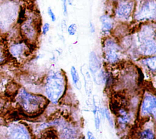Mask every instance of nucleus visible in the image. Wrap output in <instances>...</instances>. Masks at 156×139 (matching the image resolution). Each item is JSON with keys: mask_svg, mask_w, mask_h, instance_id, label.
<instances>
[{"mask_svg": "<svg viewBox=\"0 0 156 139\" xmlns=\"http://www.w3.org/2000/svg\"><path fill=\"white\" fill-rule=\"evenodd\" d=\"M15 99L21 110L28 114L39 112L44 108L46 102L44 97L32 94L24 88L18 90Z\"/></svg>", "mask_w": 156, "mask_h": 139, "instance_id": "1", "label": "nucleus"}, {"mask_svg": "<svg viewBox=\"0 0 156 139\" xmlns=\"http://www.w3.org/2000/svg\"><path fill=\"white\" fill-rule=\"evenodd\" d=\"M65 88V77L62 72L52 71L47 76L44 84V91L50 101L57 103L63 95Z\"/></svg>", "mask_w": 156, "mask_h": 139, "instance_id": "2", "label": "nucleus"}, {"mask_svg": "<svg viewBox=\"0 0 156 139\" xmlns=\"http://www.w3.org/2000/svg\"><path fill=\"white\" fill-rule=\"evenodd\" d=\"M38 17L33 12L23 13V19L20 23L19 32L21 38L29 44L37 39L40 33Z\"/></svg>", "mask_w": 156, "mask_h": 139, "instance_id": "3", "label": "nucleus"}, {"mask_svg": "<svg viewBox=\"0 0 156 139\" xmlns=\"http://www.w3.org/2000/svg\"><path fill=\"white\" fill-rule=\"evenodd\" d=\"M30 45L21 37L20 38L14 37H11L5 44L9 57L17 62H23L29 56L30 53Z\"/></svg>", "mask_w": 156, "mask_h": 139, "instance_id": "4", "label": "nucleus"}, {"mask_svg": "<svg viewBox=\"0 0 156 139\" xmlns=\"http://www.w3.org/2000/svg\"><path fill=\"white\" fill-rule=\"evenodd\" d=\"M133 18L141 23L155 21L156 17L155 0H141L140 4L136 6Z\"/></svg>", "mask_w": 156, "mask_h": 139, "instance_id": "5", "label": "nucleus"}, {"mask_svg": "<svg viewBox=\"0 0 156 139\" xmlns=\"http://www.w3.org/2000/svg\"><path fill=\"white\" fill-rule=\"evenodd\" d=\"M103 52L105 60L110 64H115L122 59V48L114 38L107 37L103 42Z\"/></svg>", "mask_w": 156, "mask_h": 139, "instance_id": "6", "label": "nucleus"}, {"mask_svg": "<svg viewBox=\"0 0 156 139\" xmlns=\"http://www.w3.org/2000/svg\"><path fill=\"white\" fill-rule=\"evenodd\" d=\"M114 4V18L124 22L133 16L136 6L135 0H118Z\"/></svg>", "mask_w": 156, "mask_h": 139, "instance_id": "7", "label": "nucleus"}, {"mask_svg": "<svg viewBox=\"0 0 156 139\" xmlns=\"http://www.w3.org/2000/svg\"><path fill=\"white\" fill-rule=\"evenodd\" d=\"M7 139H30L27 127L19 123H12L5 127Z\"/></svg>", "mask_w": 156, "mask_h": 139, "instance_id": "8", "label": "nucleus"}, {"mask_svg": "<svg viewBox=\"0 0 156 139\" xmlns=\"http://www.w3.org/2000/svg\"><path fill=\"white\" fill-rule=\"evenodd\" d=\"M156 111V100L153 95L147 94L144 98L141 104V113L143 115H152L154 117Z\"/></svg>", "mask_w": 156, "mask_h": 139, "instance_id": "9", "label": "nucleus"}, {"mask_svg": "<svg viewBox=\"0 0 156 139\" xmlns=\"http://www.w3.org/2000/svg\"><path fill=\"white\" fill-rule=\"evenodd\" d=\"M140 52L144 56H153L156 52L155 39H151L140 43L138 47Z\"/></svg>", "mask_w": 156, "mask_h": 139, "instance_id": "10", "label": "nucleus"}, {"mask_svg": "<svg viewBox=\"0 0 156 139\" xmlns=\"http://www.w3.org/2000/svg\"><path fill=\"white\" fill-rule=\"evenodd\" d=\"M100 21L101 24L102 32L107 35L111 34L114 28L115 19L109 14H103L100 16Z\"/></svg>", "mask_w": 156, "mask_h": 139, "instance_id": "11", "label": "nucleus"}, {"mask_svg": "<svg viewBox=\"0 0 156 139\" xmlns=\"http://www.w3.org/2000/svg\"><path fill=\"white\" fill-rule=\"evenodd\" d=\"M101 62L94 52H91L89 57V70L92 74L94 75L101 68Z\"/></svg>", "mask_w": 156, "mask_h": 139, "instance_id": "12", "label": "nucleus"}, {"mask_svg": "<svg viewBox=\"0 0 156 139\" xmlns=\"http://www.w3.org/2000/svg\"><path fill=\"white\" fill-rule=\"evenodd\" d=\"M81 72L83 76L84 82H85V88L87 93L89 94L91 91L92 89V81L91 79V76L89 71L87 70L86 67L82 66Z\"/></svg>", "mask_w": 156, "mask_h": 139, "instance_id": "13", "label": "nucleus"}, {"mask_svg": "<svg viewBox=\"0 0 156 139\" xmlns=\"http://www.w3.org/2000/svg\"><path fill=\"white\" fill-rule=\"evenodd\" d=\"M70 73H71V76L73 80V83L74 84V86L76 87L77 89L80 90L82 87V85L80 80L79 76L76 68L74 66H71L70 70Z\"/></svg>", "mask_w": 156, "mask_h": 139, "instance_id": "14", "label": "nucleus"}, {"mask_svg": "<svg viewBox=\"0 0 156 139\" xmlns=\"http://www.w3.org/2000/svg\"><path fill=\"white\" fill-rule=\"evenodd\" d=\"M142 63L151 71L155 72L156 69V57L155 55L144 58L142 60Z\"/></svg>", "mask_w": 156, "mask_h": 139, "instance_id": "15", "label": "nucleus"}, {"mask_svg": "<svg viewBox=\"0 0 156 139\" xmlns=\"http://www.w3.org/2000/svg\"><path fill=\"white\" fill-rule=\"evenodd\" d=\"M8 57L6 45L2 41L0 42V66H2L7 61Z\"/></svg>", "mask_w": 156, "mask_h": 139, "instance_id": "16", "label": "nucleus"}, {"mask_svg": "<svg viewBox=\"0 0 156 139\" xmlns=\"http://www.w3.org/2000/svg\"><path fill=\"white\" fill-rule=\"evenodd\" d=\"M130 120V118H129V115H127V113L125 112V111H123V112H121L120 115H119V117L118 118V121H119V123L122 125V124H127L129 123Z\"/></svg>", "mask_w": 156, "mask_h": 139, "instance_id": "17", "label": "nucleus"}, {"mask_svg": "<svg viewBox=\"0 0 156 139\" xmlns=\"http://www.w3.org/2000/svg\"><path fill=\"white\" fill-rule=\"evenodd\" d=\"M141 139H154V134L152 130L146 129L143 130L141 134Z\"/></svg>", "mask_w": 156, "mask_h": 139, "instance_id": "18", "label": "nucleus"}, {"mask_svg": "<svg viewBox=\"0 0 156 139\" xmlns=\"http://www.w3.org/2000/svg\"><path fill=\"white\" fill-rule=\"evenodd\" d=\"M94 113V117H95V126H96V128L98 129L99 127V124H100V113H99V110H98V107L96 105H95V110Z\"/></svg>", "mask_w": 156, "mask_h": 139, "instance_id": "19", "label": "nucleus"}, {"mask_svg": "<svg viewBox=\"0 0 156 139\" xmlns=\"http://www.w3.org/2000/svg\"><path fill=\"white\" fill-rule=\"evenodd\" d=\"M77 27L76 24L71 23L69 25V26L68 27V29H67V31H68V34L70 36H73L76 34V33L77 32Z\"/></svg>", "mask_w": 156, "mask_h": 139, "instance_id": "20", "label": "nucleus"}, {"mask_svg": "<svg viewBox=\"0 0 156 139\" xmlns=\"http://www.w3.org/2000/svg\"><path fill=\"white\" fill-rule=\"evenodd\" d=\"M48 14L52 22H55L56 21V16L50 7L48 8Z\"/></svg>", "mask_w": 156, "mask_h": 139, "instance_id": "21", "label": "nucleus"}, {"mask_svg": "<svg viewBox=\"0 0 156 139\" xmlns=\"http://www.w3.org/2000/svg\"><path fill=\"white\" fill-rule=\"evenodd\" d=\"M49 28H50V25L48 23H44V24L43 25V26L41 27V34L43 35H46V34L49 30Z\"/></svg>", "mask_w": 156, "mask_h": 139, "instance_id": "22", "label": "nucleus"}, {"mask_svg": "<svg viewBox=\"0 0 156 139\" xmlns=\"http://www.w3.org/2000/svg\"><path fill=\"white\" fill-rule=\"evenodd\" d=\"M62 7H63V15L66 16L68 15V4L67 0H62Z\"/></svg>", "mask_w": 156, "mask_h": 139, "instance_id": "23", "label": "nucleus"}, {"mask_svg": "<svg viewBox=\"0 0 156 139\" xmlns=\"http://www.w3.org/2000/svg\"><path fill=\"white\" fill-rule=\"evenodd\" d=\"M105 116H106L107 119L108 120V122H109V123L110 124V125H111V126H113L112 119V118H111V117H110V115H109V113H108V112L107 110H105Z\"/></svg>", "mask_w": 156, "mask_h": 139, "instance_id": "24", "label": "nucleus"}, {"mask_svg": "<svg viewBox=\"0 0 156 139\" xmlns=\"http://www.w3.org/2000/svg\"><path fill=\"white\" fill-rule=\"evenodd\" d=\"M90 30L91 33H92V34L94 33V32H95V26L92 22H90Z\"/></svg>", "mask_w": 156, "mask_h": 139, "instance_id": "25", "label": "nucleus"}, {"mask_svg": "<svg viewBox=\"0 0 156 139\" xmlns=\"http://www.w3.org/2000/svg\"><path fill=\"white\" fill-rule=\"evenodd\" d=\"M87 139H94L93 135L92 134V133L90 131H88L87 132Z\"/></svg>", "mask_w": 156, "mask_h": 139, "instance_id": "26", "label": "nucleus"}, {"mask_svg": "<svg viewBox=\"0 0 156 139\" xmlns=\"http://www.w3.org/2000/svg\"><path fill=\"white\" fill-rule=\"evenodd\" d=\"M15 0H0V2H9V1H13Z\"/></svg>", "mask_w": 156, "mask_h": 139, "instance_id": "27", "label": "nucleus"}, {"mask_svg": "<svg viewBox=\"0 0 156 139\" xmlns=\"http://www.w3.org/2000/svg\"><path fill=\"white\" fill-rule=\"evenodd\" d=\"M2 41V34L0 31V42H1Z\"/></svg>", "mask_w": 156, "mask_h": 139, "instance_id": "28", "label": "nucleus"}, {"mask_svg": "<svg viewBox=\"0 0 156 139\" xmlns=\"http://www.w3.org/2000/svg\"><path fill=\"white\" fill-rule=\"evenodd\" d=\"M111 2H112V3H115V2H116L118 0H109Z\"/></svg>", "mask_w": 156, "mask_h": 139, "instance_id": "29", "label": "nucleus"}, {"mask_svg": "<svg viewBox=\"0 0 156 139\" xmlns=\"http://www.w3.org/2000/svg\"><path fill=\"white\" fill-rule=\"evenodd\" d=\"M0 135H1V129H0Z\"/></svg>", "mask_w": 156, "mask_h": 139, "instance_id": "30", "label": "nucleus"}, {"mask_svg": "<svg viewBox=\"0 0 156 139\" xmlns=\"http://www.w3.org/2000/svg\"><path fill=\"white\" fill-rule=\"evenodd\" d=\"M26 1H30V0H26Z\"/></svg>", "mask_w": 156, "mask_h": 139, "instance_id": "31", "label": "nucleus"}]
</instances>
